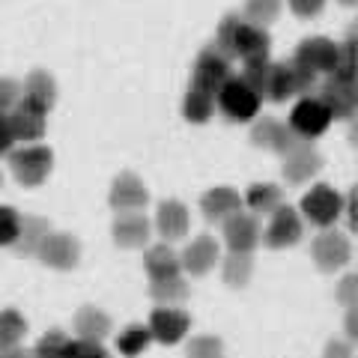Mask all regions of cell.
Returning <instances> with one entry per match:
<instances>
[{
  "label": "cell",
  "mask_w": 358,
  "mask_h": 358,
  "mask_svg": "<svg viewBox=\"0 0 358 358\" xmlns=\"http://www.w3.org/2000/svg\"><path fill=\"white\" fill-rule=\"evenodd\" d=\"M215 48L227 60H266L272 39H268L266 27H257L242 15H224L215 30Z\"/></svg>",
  "instance_id": "6da1fadb"
},
{
  "label": "cell",
  "mask_w": 358,
  "mask_h": 358,
  "mask_svg": "<svg viewBox=\"0 0 358 358\" xmlns=\"http://www.w3.org/2000/svg\"><path fill=\"white\" fill-rule=\"evenodd\" d=\"M9 171L15 173V182L24 188H39L54 171V152L45 143H21L18 150H9Z\"/></svg>",
  "instance_id": "7a4b0ae2"
},
{
  "label": "cell",
  "mask_w": 358,
  "mask_h": 358,
  "mask_svg": "<svg viewBox=\"0 0 358 358\" xmlns=\"http://www.w3.org/2000/svg\"><path fill=\"white\" fill-rule=\"evenodd\" d=\"M260 105H263V99L257 96L239 75H230L227 81L221 84L218 93H215V108H218L230 122L257 120V114H260Z\"/></svg>",
  "instance_id": "3957f363"
},
{
  "label": "cell",
  "mask_w": 358,
  "mask_h": 358,
  "mask_svg": "<svg viewBox=\"0 0 358 358\" xmlns=\"http://www.w3.org/2000/svg\"><path fill=\"white\" fill-rule=\"evenodd\" d=\"M299 215H301V221H310L313 227H320V230L334 227V221L343 215V194L334 185L317 182L305 197H301Z\"/></svg>",
  "instance_id": "277c9868"
},
{
  "label": "cell",
  "mask_w": 358,
  "mask_h": 358,
  "mask_svg": "<svg viewBox=\"0 0 358 358\" xmlns=\"http://www.w3.org/2000/svg\"><path fill=\"white\" fill-rule=\"evenodd\" d=\"M287 126L293 129V134L299 141H317L320 134H326L329 126H331V114L329 108L320 102L317 96H301L299 102L293 105V110H289V120Z\"/></svg>",
  "instance_id": "5b68a950"
},
{
  "label": "cell",
  "mask_w": 358,
  "mask_h": 358,
  "mask_svg": "<svg viewBox=\"0 0 358 358\" xmlns=\"http://www.w3.org/2000/svg\"><path fill=\"white\" fill-rule=\"evenodd\" d=\"M301 236H305V221H301L299 209L281 203L272 212V221H268V227H266V233L260 239L266 242V248L281 251V248H293V245H299Z\"/></svg>",
  "instance_id": "8992f818"
},
{
  "label": "cell",
  "mask_w": 358,
  "mask_h": 358,
  "mask_svg": "<svg viewBox=\"0 0 358 358\" xmlns=\"http://www.w3.org/2000/svg\"><path fill=\"white\" fill-rule=\"evenodd\" d=\"M310 254H313V260H317V266L322 268V272H338V268H343L352 260V245L341 230L326 227L317 239L310 242Z\"/></svg>",
  "instance_id": "52a82bcc"
},
{
  "label": "cell",
  "mask_w": 358,
  "mask_h": 358,
  "mask_svg": "<svg viewBox=\"0 0 358 358\" xmlns=\"http://www.w3.org/2000/svg\"><path fill=\"white\" fill-rule=\"evenodd\" d=\"M221 233H224V245L227 251H239V254H251L257 245H260V221L251 212H233L230 218L221 221Z\"/></svg>",
  "instance_id": "ba28073f"
},
{
  "label": "cell",
  "mask_w": 358,
  "mask_h": 358,
  "mask_svg": "<svg viewBox=\"0 0 358 358\" xmlns=\"http://www.w3.org/2000/svg\"><path fill=\"white\" fill-rule=\"evenodd\" d=\"M230 75H233L230 60L224 57L215 45H209V48H203L197 54V63H194V72H192V87L206 90V93L215 96Z\"/></svg>",
  "instance_id": "9c48e42d"
},
{
  "label": "cell",
  "mask_w": 358,
  "mask_h": 358,
  "mask_svg": "<svg viewBox=\"0 0 358 358\" xmlns=\"http://www.w3.org/2000/svg\"><path fill=\"white\" fill-rule=\"evenodd\" d=\"M150 334H152V341H159L164 346H173L179 343L188 334V329H192V317L182 310V308H176V305H159L152 313H150Z\"/></svg>",
  "instance_id": "30bf717a"
},
{
  "label": "cell",
  "mask_w": 358,
  "mask_h": 358,
  "mask_svg": "<svg viewBox=\"0 0 358 358\" xmlns=\"http://www.w3.org/2000/svg\"><path fill=\"white\" fill-rule=\"evenodd\" d=\"M39 260L48 268H57V272H69L81 260V242H78L72 233H48L45 242L36 251Z\"/></svg>",
  "instance_id": "8fae6325"
},
{
  "label": "cell",
  "mask_w": 358,
  "mask_h": 358,
  "mask_svg": "<svg viewBox=\"0 0 358 358\" xmlns=\"http://www.w3.org/2000/svg\"><path fill=\"white\" fill-rule=\"evenodd\" d=\"M251 143L254 147H260V150L287 155L299 143V138L293 134V129H289L287 122L275 120V117H260L254 122V129H251Z\"/></svg>",
  "instance_id": "7c38bea8"
},
{
  "label": "cell",
  "mask_w": 358,
  "mask_h": 358,
  "mask_svg": "<svg viewBox=\"0 0 358 358\" xmlns=\"http://www.w3.org/2000/svg\"><path fill=\"white\" fill-rule=\"evenodd\" d=\"M322 167V155L313 150L310 141H299L293 150L284 155V179L287 185H301L310 176H317Z\"/></svg>",
  "instance_id": "4fadbf2b"
},
{
  "label": "cell",
  "mask_w": 358,
  "mask_h": 358,
  "mask_svg": "<svg viewBox=\"0 0 358 358\" xmlns=\"http://www.w3.org/2000/svg\"><path fill=\"white\" fill-rule=\"evenodd\" d=\"M150 233H152V224L150 218L141 212H117L114 218V227H110V236L120 248H143L150 242Z\"/></svg>",
  "instance_id": "5bb4252c"
},
{
  "label": "cell",
  "mask_w": 358,
  "mask_h": 358,
  "mask_svg": "<svg viewBox=\"0 0 358 358\" xmlns=\"http://www.w3.org/2000/svg\"><path fill=\"white\" fill-rule=\"evenodd\" d=\"M110 206L114 212H141L143 206L150 203V188L141 182L134 173H120L110 185Z\"/></svg>",
  "instance_id": "9a60e30c"
},
{
  "label": "cell",
  "mask_w": 358,
  "mask_h": 358,
  "mask_svg": "<svg viewBox=\"0 0 358 358\" xmlns=\"http://www.w3.org/2000/svg\"><path fill=\"white\" fill-rule=\"evenodd\" d=\"M317 99L329 108L331 120H352L355 117V108H358V90H355V84L334 81V78H329V81L320 87Z\"/></svg>",
  "instance_id": "2e32d148"
},
{
  "label": "cell",
  "mask_w": 358,
  "mask_h": 358,
  "mask_svg": "<svg viewBox=\"0 0 358 358\" xmlns=\"http://www.w3.org/2000/svg\"><path fill=\"white\" fill-rule=\"evenodd\" d=\"M293 60L310 66L317 75H331L334 63H338V42H331L326 36H308L296 48V57Z\"/></svg>",
  "instance_id": "e0dca14e"
},
{
  "label": "cell",
  "mask_w": 358,
  "mask_h": 358,
  "mask_svg": "<svg viewBox=\"0 0 358 358\" xmlns=\"http://www.w3.org/2000/svg\"><path fill=\"white\" fill-rule=\"evenodd\" d=\"M218 257H221V245L203 233V236L192 239V245H185L182 257H179V266H182L188 275L200 278V275H206L209 268H215Z\"/></svg>",
  "instance_id": "ac0fdd59"
},
{
  "label": "cell",
  "mask_w": 358,
  "mask_h": 358,
  "mask_svg": "<svg viewBox=\"0 0 358 358\" xmlns=\"http://www.w3.org/2000/svg\"><path fill=\"white\" fill-rule=\"evenodd\" d=\"M45 117L39 108H33L27 102H21L9 110V126H13V134H15V143H39L42 134H45Z\"/></svg>",
  "instance_id": "d6986e66"
},
{
  "label": "cell",
  "mask_w": 358,
  "mask_h": 358,
  "mask_svg": "<svg viewBox=\"0 0 358 358\" xmlns=\"http://www.w3.org/2000/svg\"><path fill=\"white\" fill-rule=\"evenodd\" d=\"M188 209L185 203H179V200H162L159 203V212H155V230H159V236L164 242H176L182 239L188 233Z\"/></svg>",
  "instance_id": "ffe728a7"
},
{
  "label": "cell",
  "mask_w": 358,
  "mask_h": 358,
  "mask_svg": "<svg viewBox=\"0 0 358 358\" xmlns=\"http://www.w3.org/2000/svg\"><path fill=\"white\" fill-rule=\"evenodd\" d=\"M239 209H242V197L236 188H230V185L209 188V192L200 197V212H203V218L212 224L230 218L233 212H239Z\"/></svg>",
  "instance_id": "44dd1931"
},
{
  "label": "cell",
  "mask_w": 358,
  "mask_h": 358,
  "mask_svg": "<svg viewBox=\"0 0 358 358\" xmlns=\"http://www.w3.org/2000/svg\"><path fill=\"white\" fill-rule=\"evenodd\" d=\"M21 102H27L33 108H39L42 114H48L57 102V84H54V78L48 72H30L24 78V87H21Z\"/></svg>",
  "instance_id": "7402d4cb"
},
{
  "label": "cell",
  "mask_w": 358,
  "mask_h": 358,
  "mask_svg": "<svg viewBox=\"0 0 358 358\" xmlns=\"http://www.w3.org/2000/svg\"><path fill=\"white\" fill-rule=\"evenodd\" d=\"M48 233H51V227H48V221H45L42 215H24L21 224H18V236H15V242L9 245V248H13L18 257H36L39 245L45 242Z\"/></svg>",
  "instance_id": "603a6c76"
},
{
  "label": "cell",
  "mask_w": 358,
  "mask_h": 358,
  "mask_svg": "<svg viewBox=\"0 0 358 358\" xmlns=\"http://www.w3.org/2000/svg\"><path fill=\"white\" fill-rule=\"evenodd\" d=\"M72 322H75V334L81 341H105L110 334V317L96 305L78 308Z\"/></svg>",
  "instance_id": "cb8c5ba5"
},
{
  "label": "cell",
  "mask_w": 358,
  "mask_h": 358,
  "mask_svg": "<svg viewBox=\"0 0 358 358\" xmlns=\"http://www.w3.org/2000/svg\"><path fill=\"white\" fill-rule=\"evenodd\" d=\"M242 203L251 209V215H272V212L284 203V192L275 182H254L248 192H245Z\"/></svg>",
  "instance_id": "d4e9b609"
},
{
  "label": "cell",
  "mask_w": 358,
  "mask_h": 358,
  "mask_svg": "<svg viewBox=\"0 0 358 358\" xmlns=\"http://www.w3.org/2000/svg\"><path fill=\"white\" fill-rule=\"evenodd\" d=\"M143 268H147L150 281H159V278H171V275L182 272V266H179V254L167 242L152 245V248L147 251V257H143Z\"/></svg>",
  "instance_id": "484cf974"
},
{
  "label": "cell",
  "mask_w": 358,
  "mask_h": 358,
  "mask_svg": "<svg viewBox=\"0 0 358 358\" xmlns=\"http://www.w3.org/2000/svg\"><path fill=\"white\" fill-rule=\"evenodd\" d=\"M215 114V96L206 93V90H197L192 87L182 99V117L192 122V126H203V122L212 120Z\"/></svg>",
  "instance_id": "4316f807"
},
{
  "label": "cell",
  "mask_w": 358,
  "mask_h": 358,
  "mask_svg": "<svg viewBox=\"0 0 358 358\" xmlns=\"http://www.w3.org/2000/svg\"><path fill=\"white\" fill-rule=\"evenodd\" d=\"M150 296L159 305H179V301L188 299V281L182 278V272L171 278H159V281H150Z\"/></svg>",
  "instance_id": "83f0119b"
},
{
  "label": "cell",
  "mask_w": 358,
  "mask_h": 358,
  "mask_svg": "<svg viewBox=\"0 0 358 358\" xmlns=\"http://www.w3.org/2000/svg\"><path fill=\"white\" fill-rule=\"evenodd\" d=\"M293 96L296 87H293V75H289V63H272L266 81V99L268 102H287Z\"/></svg>",
  "instance_id": "f1b7e54d"
},
{
  "label": "cell",
  "mask_w": 358,
  "mask_h": 358,
  "mask_svg": "<svg viewBox=\"0 0 358 358\" xmlns=\"http://www.w3.org/2000/svg\"><path fill=\"white\" fill-rule=\"evenodd\" d=\"M150 343H152V334L147 326H141V322H134V326H126L120 331V338H117V350L120 355H126V358H138L150 350Z\"/></svg>",
  "instance_id": "f546056e"
},
{
  "label": "cell",
  "mask_w": 358,
  "mask_h": 358,
  "mask_svg": "<svg viewBox=\"0 0 358 358\" xmlns=\"http://www.w3.org/2000/svg\"><path fill=\"white\" fill-rule=\"evenodd\" d=\"M251 272H254V260H251V254H239V251H230L227 257H224V268H221V275H224V284L227 287H245L251 281Z\"/></svg>",
  "instance_id": "4dcf8cb0"
},
{
  "label": "cell",
  "mask_w": 358,
  "mask_h": 358,
  "mask_svg": "<svg viewBox=\"0 0 358 358\" xmlns=\"http://www.w3.org/2000/svg\"><path fill=\"white\" fill-rule=\"evenodd\" d=\"M24 334H27L24 313L15 310V308H3V310H0V350L18 346Z\"/></svg>",
  "instance_id": "1f68e13d"
},
{
  "label": "cell",
  "mask_w": 358,
  "mask_h": 358,
  "mask_svg": "<svg viewBox=\"0 0 358 358\" xmlns=\"http://www.w3.org/2000/svg\"><path fill=\"white\" fill-rule=\"evenodd\" d=\"M355 33H350L341 45H338V63H334V69L329 78H334V81H346V84H355Z\"/></svg>",
  "instance_id": "d6a6232c"
},
{
  "label": "cell",
  "mask_w": 358,
  "mask_h": 358,
  "mask_svg": "<svg viewBox=\"0 0 358 358\" xmlns=\"http://www.w3.org/2000/svg\"><path fill=\"white\" fill-rule=\"evenodd\" d=\"M278 15H281V0H245L242 18L257 27H268Z\"/></svg>",
  "instance_id": "836d02e7"
},
{
  "label": "cell",
  "mask_w": 358,
  "mask_h": 358,
  "mask_svg": "<svg viewBox=\"0 0 358 358\" xmlns=\"http://www.w3.org/2000/svg\"><path fill=\"white\" fill-rule=\"evenodd\" d=\"M69 334H66L63 329H51L45 331L36 350H33V358H66V350H69Z\"/></svg>",
  "instance_id": "e575fe53"
},
{
  "label": "cell",
  "mask_w": 358,
  "mask_h": 358,
  "mask_svg": "<svg viewBox=\"0 0 358 358\" xmlns=\"http://www.w3.org/2000/svg\"><path fill=\"white\" fill-rule=\"evenodd\" d=\"M268 69H272V63H268V57L266 60H245L242 63V81L248 84L251 90L260 99H266V81H268Z\"/></svg>",
  "instance_id": "d590c367"
},
{
  "label": "cell",
  "mask_w": 358,
  "mask_h": 358,
  "mask_svg": "<svg viewBox=\"0 0 358 358\" xmlns=\"http://www.w3.org/2000/svg\"><path fill=\"white\" fill-rule=\"evenodd\" d=\"M188 358H224V341L215 334H197V338L188 341Z\"/></svg>",
  "instance_id": "8d00e7d4"
},
{
  "label": "cell",
  "mask_w": 358,
  "mask_h": 358,
  "mask_svg": "<svg viewBox=\"0 0 358 358\" xmlns=\"http://www.w3.org/2000/svg\"><path fill=\"white\" fill-rule=\"evenodd\" d=\"M289 75H293V87H296V96H310L317 90V72L310 66L299 63V60H289Z\"/></svg>",
  "instance_id": "74e56055"
},
{
  "label": "cell",
  "mask_w": 358,
  "mask_h": 358,
  "mask_svg": "<svg viewBox=\"0 0 358 358\" xmlns=\"http://www.w3.org/2000/svg\"><path fill=\"white\" fill-rule=\"evenodd\" d=\"M18 224H21V215L13 206H0V248H9L15 242Z\"/></svg>",
  "instance_id": "f35d334b"
},
{
  "label": "cell",
  "mask_w": 358,
  "mask_h": 358,
  "mask_svg": "<svg viewBox=\"0 0 358 358\" xmlns=\"http://www.w3.org/2000/svg\"><path fill=\"white\" fill-rule=\"evenodd\" d=\"M66 358H110L108 350L102 346V341H69V350H66Z\"/></svg>",
  "instance_id": "ab89813d"
},
{
  "label": "cell",
  "mask_w": 358,
  "mask_h": 358,
  "mask_svg": "<svg viewBox=\"0 0 358 358\" xmlns=\"http://www.w3.org/2000/svg\"><path fill=\"white\" fill-rule=\"evenodd\" d=\"M21 99V87L13 78H0V114H9Z\"/></svg>",
  "instance_id": "60d3db41"
},
{
  "label": "cell",
  "mask_w": 358,
  "mask_h": 358,
  "mask_svg": "<svg viewBox=\"0 0 358 358\" xmlns=\"http://www.w3.org/2000/svg\"><path fill=\"white\" fill-rule=\"evenodd\" d=\"M334 296H338V301H341L343 308H355L358 305V278L355 275H346L343 281L338 284V293H334Z\"/></svg>",
  "instance_id": "b9f144b4"
},
{
  "label": "cell",
  "mask_w": 358,
  "mask_h": 358,
  "mask_svg": "<svg viewBox=\"0 0 358 358\" xmlns=\"http://www.w3.org/2000/svg\"><path fill=\"white\" fill-rule=\"evenodd\" d=\"M326 6V0H289V9L299 15V18H317Z\"/></svg>",
  "instance_id": "7bdbcfd3"
},
{
  "label": "cell",
  "mask_w": 358,
  "mask_h": 358,
  "mask_svg": "<svg viewBox=\"0 0 358 358\" xmlns=\"http://www.w3.org/2000/svg\"><path fill=\"white\" fill-rule=\"evenodd\" d=\"M322 358H352V341L331 338L326 343V352H322Z\"/></svg>",
  "instance_id": "ee69618b"
},
{
  "label": "cell",
  "mask_w": 358,
  "mask_h": 358,
  "mask_svg": "<svg viewBox=\"0 0 358 358\" xmlns=\"http://www.w3.org/2000/svg\"><path fill=\"white\" fill-rule=\"evenodd\" d=\"M15 147V134L13 126H9V114H0V155H6Z\"/></svg>",
  "instance_id": "f6af8a7d"
},
{
  "label": "cell",
  "mask_w": 358,
  "mask_h": 358,
  "mask_svg": "<svg viewBox=\"0 0 358 358\" xmlns=\"http://www.w3.org/2000/svg\"><path fill=\"white\" fill-rule=\"evenodd\" d=\"M343 212H346V227L355 230L358 227V218H355V192H350L343 197Z\"/></svg>",
  "instance_id": "bcb514c9"
},
{
  "label": "cell",
  "mask_w": 358,
  "mask_h": 358,
  "mask_svg": "<svg viewBox=\"0 0 358 358\" xmlns=\"http://www.w3.org/2000/svg\"><path fill=\"white\" fill-rule=\"evenodd\" d=\"M341 3H343V6H355V3H358V0H341Z\"/></svg>",
  "instance_id": "7dc6e473"
},
{
  "label": "cell",
  "mask_w": 358,
  "mask_h": 358,
  "mask_svg": "<svg viewBox=\"0 0 358 358\" xmlns=\"http://www.w3.org/2000/svg\"><path fill=\"white\" fill-rule=\"evenodd\" d=\"M0 188H3V176H0Z\"/></svg>",
  "instance_id": "c3c4849f"
}]
</instances>
